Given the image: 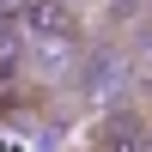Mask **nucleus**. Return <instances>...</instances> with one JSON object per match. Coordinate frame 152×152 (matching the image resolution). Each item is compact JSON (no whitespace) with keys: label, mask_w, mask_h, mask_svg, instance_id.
Returning a JSON list of instances; mask_svg holds the SVG:
<instances>
[{"label":"nucleus","mask_w":152,"mask_h":152,"mask_svg":"<svg viewBox=\"0 0 152 152\" xmlns=\"http://www.w3.org/2000/svg\"><path fill=\"white\" fill-rule=\"evenodd\" d=\"M6 6H12V18H18V24H31L37 12H49L55 0H6Z\"/></svg>","instance_id":"nucleus-1"}]
</instances>
